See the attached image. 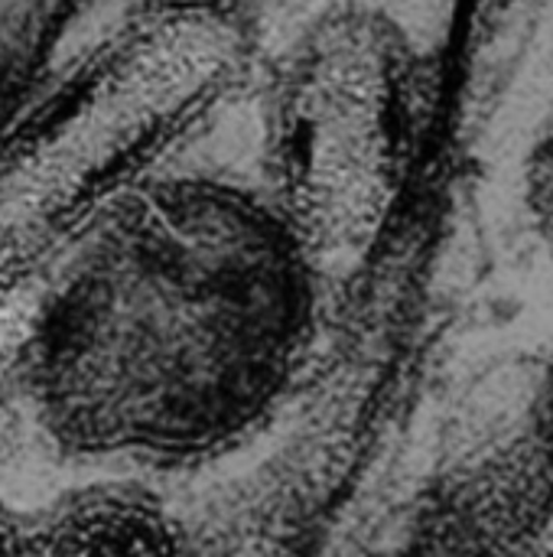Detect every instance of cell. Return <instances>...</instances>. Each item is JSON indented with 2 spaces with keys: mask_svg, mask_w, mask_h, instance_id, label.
I'll return each instance as SVG.
<instances>
[{
  "mask_svg": "<svg viewBox=\"0 0 553 557\" xmlns=\"http://www.w3.org/2000/svg\"><path fill=\"white\" fill-rule=\"evenodd\" d=\"M62 251L16 366L59 450L183 463L277 408L323 281L257 189L147 176Z\"/></svg>",
  "mask_w": 553,
  "mask_h": 557,
  "instance_id": "1",
  "label": "cell"
},
{
  "mask_svg": "<svg viewBox=\"0 0 553 557\" xmlns=\"http://www.w3.org/2000/svg\"><path fill=\"white\" fill-rule=\"evenodd\" d=\"M424 65L372 3H329L274 59L261 101V199L319 281L362 264L404 196Z\"/></svg>",
  "mask_w": 553,
  "mask_h": 557,
  "instance_id": "2",
  "label": "cell"
},
{
  "mask_svg": "<svg viewBox=\"0 0 553 557\" xmlns=\"http://www.w3.org/2000/svg\"><path fill=\"white\" fill-rule=\"evenodd\" d=\"M241 16L130 13L81 69L65 108L0 166V281L26 284L49 251L189 134L241 78Z\"/></svg>",
  "mask_w": 553,
  "mask_h": 557,
  "instance_id": "3",
  "label": "cell"
},
{
  "mask_svg": "<svg viewBox=\"0 0 553 557\" xmlns=\"http://www.w3.org/2000/svg\"><path fill=\"white\" fill-rule=\"evenodd\" d=\"M183 548L179 522L160 496L137 483L75 486L42 509L20 512V555L166 557Z\"/></svg>",
  "mask_w": 553,
  "mask_h": 557,
  "instance_id": "4",
  "label": "cell"
},
{
  "mask_svg": "<svg viewBox=\"0 0 553 557\" xmlns=\"http://www.w3.org/2000/svg\"><path fill=\"white\" fill-rule=\"evenodd\" d=\"M29 310H33V290L26 284L0 281V379L16 372V366H20Z\"/></svg>",
  "mask_w": 553,
  "mask_h": 557,
  "instance_id": "5",
  "label": "cell"
},
{
  "mask_svg": "<svg viewBox=\"0 0 553 557\" xmlns=\"http://www.w3.org/2000/svg\"><path fill=\"white\" fill-rule=\"evenodd\" d=\"M130 13L156 16H241L248 0H124Z\"/></svg>",
  "mask_w": 553,
  "mask_h": 557,
  "instance_id": "6",
  "label": "cell"
},
{
  "mask_svg": "<svg viewBox=\"0 0 553 557\" xmlns=\"http://www.w3.org/2000/svg\"><path fill=\"white\" fill-rule=\"evenodd\" d=\"M0 555H20V512L0 506Z\"/></svg>",
  "mask_w": 553,
  "mask_h": 557,
  "instance_id": "7",
  "label": "cell"
}]
</instances>
